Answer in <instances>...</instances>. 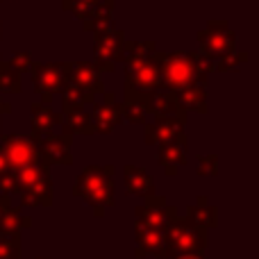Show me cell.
Listing matches in <instances>:
<instances>
[{"label": "cell", "mask_w": 259, "mask_h": 259, "mask_svg": "<svg viewBox=\"0 0 259 259\" xmlns=\"http://www.w3.org/2000/svg\"><path fill=\"white\" fill-rule=\"evenodd\" d=\"M157 59H159L161 82L175 91L196 84V80L200 77L202 66L198 62V57H193V55H187V53L157 55Z\"/></svg>", "instance_id": "obj_1"}, {"label": "cell", "mask_w": 259, "mask_h": 259, "mask_svg": "<svg viewBox=\"0 0 259 259\" xmlns=\"http://www.w3.org/2000/svg\"><path fill=\"white\" fill-rule=\"evenodd\" d=\"M202 55L216 57V55H228L234 46V34L228 30L225 23H209L205 32H200Z\"/></svg>", "instance_id": "obj_2"}, {"label": "cell", "mask_w": 259, "mask_h": 259, "mask_svg": "<svg viewBox=\"0 0 259 259\" xmlns=\"http://www.w3.org/2000/svg\"><path fill=\"white\" fill-rule=\"evenodd\" d=\"M80 191L91 202H109L112 200V191H109V178L103 173V168H87V173L80 180Z\"/></svg>", "instance_id": "obj_3"}, {"label": "cell", "mask_w": 259, "mask_h": 259, "mask_svg": "<svg viewBox=\"0 0 259 259\" xmlns=\"http://www.w3.org/2000/svg\"><path fill=\"white\" fill-rule=\"evenodd\" d=\"M66 68L68 66H59V64H46V66H39L34 71V84L36 91H59L66 82Z\"/></svg>", "instance_id": "obj_4"}, {"label": "cell", "mask_w": 259, "mask_h": 259, "mask_svg": "<svg viewBox=\"0 0 259 259\" xmlns=\"http://www.w3.org/2000/svg\"><path fill=\"white\" fill-rule=\"evenodd\" d=\"M121 44H123L121 32L100 30L96 34V57H98V62H103V64L114 62L121 55Z\"/></svg>", "instance_id": "obj_5"}, {"label": "cell", "mask_w": 259, "mask_h": 259, "mask_svg": "<svg viewBox=\"0 0 259 259\" xmlns=\"http://www.w3.org/2000/svg\"><path fill=\"white\" fill-rule=\"evenodd\" d=\"M7 159L12 164L21 166V164H27V161L34 159V148H32L30 141H21V139H12L7 146Z\"/></svg>", "instance_id": "obj_6"}, {"label": "cell", "mask_w": 259, "mask_h": 259, "mask_svg": "<svg viewBox=\"0 0 259 259\" xmlns=\"http://www.w3.org/2000/svg\"><path fill=\"white\" fill-rule=\"evenodd\" d=\"M73 82H75V89H94L98 84V68L91 66V64H77L73 66Z\"/></svg>", "instance_id": "obj_7"}, {"label": "cell", "mask_w": 259, "mask_h": 259, "mask_svg": "<svg viewBox=\"0 0 259 259\" xmlns=\"http://www.w3.org/2000/svg\"><path fill=\"white\" fill-rule=\"evenodd\" d=\"M198 246H202L200 241L196 239V232L187 228H175L173 230V248L180 252H191L196 250Z\"/></svg>", "instance_id": "obj_8"}, {"label": "cell", "mask_w": 259, "mask_h": 259, "mask_svg": "<svg viewBox=\"0 0 259 259\" xmlns=\"http://www.w3.org/2000/svg\"><path fill=\"white\" fill-rule=\"evenodd\" d=\"M94 121H96V125H98V130H109L112 125H116L118 109L109 107V105H100L94 112Z\"/></svg>", "instance_id": "obj_9"}, {"label": "cell", "mask_w": 259, "mask_h": 259, "mask_svg": "<svg viewBox=\"0 0 259 259\" xmlns=\"http://www.w3.org/2000/svg\"><path fill=\"white\" fill-rule=\"evenodd\" d=\"M127 187H130V191H134V193H143L152 187V180L148 178L143 170L127 168Z\"/></svg>", "instance_id": "obj_10"}, {"label": "cell", "mask_w": 259, "mask_h": 259, "mask_svg": "<svg viewBox=\"0 0 259 259\" xmlns=\"http://www.w3.org/2000/svg\"><path fill=\"white\" fill-rule=\"evenodd\" d=\"M182 91V103L187 107H193V109H202L205 107V94H202L200 87H187V89H180Z\"/></svg>", "instance_id": "obj_11"}, {"label": "cell", "mask_w": 259, "mask_h": 259, "mask_svg": "<svg viewBox=\"0 0 259 259\" xmlns=\"http://www.w3.org/2000/svg\"><path fill=\"white\" fill-rule=\"evenodd\" d=\"M0 166H5V155H0Z\"/></svg>", "instance_id": "obj_12"}, {"label": "cell", "mask_w": 259, "mask_h": 259, "mask_svg": "<svg viewBox=\"0 0 259 259\" xmlns=\"http://www.w3.org/2000/svg\"><path fill=\"white\" fill-rule=\"evenodd\" d=\"M184 259H196V257H184Z\"/></svg>", "instance_id": "obj_13"}]
</instances>
